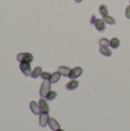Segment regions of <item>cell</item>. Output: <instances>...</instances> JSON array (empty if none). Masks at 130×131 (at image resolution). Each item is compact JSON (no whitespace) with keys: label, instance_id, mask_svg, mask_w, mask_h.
Instances as JSON below:
<instances>
[{"label":"cell","instance_id":"obj_1","mask_svg":"<svg viewBox=\"0 0 130 131\" xmlns=\"http://www.w3.org/2000/svg\"><path fill=\"white\" fill-rule=\"evenodd\" d=\"M51 83L49 81H43L40 89V96L42 98H45L48 94L51 91Z\"/></svg>","mask_w":130,"mask_h":131},{"label":"cell","instance_id":"obj_2","mask_svg":"<svg viewBox=\"0 0 130 131\" xmlns=\"http://www.w3.org/2000/svg\"><path fill=\"white\" fill-rule=\"evenodd\" d=\"M34 59L33 55L31 53H20L17 55V60L19 62H32Z\"/></svg>","mask_w":130,"mask_h":131},{"label":"cell","instance_id":"obj_3","mask_svg":"<svg viewBox=\"0 0 130 131\" xmlns=\"http://www.w3.org/2000/svg\"><path fill=\"white\" fill-rule=\"evenodd\" d=\"M82 73H83V68L81 67L77 66L70 70L68 78H70L71 80H74V79H77V78H79L82 74Z\"/></svg>","mask_w":130,"mask_h":131},{"label":"cell","instance_id":"obj_4","mask_svg":"<svg viewBox=\"0 0 130 131\" xmlns=\"http://www.w3.org/2000/svg\"><path fill=\"white\" fill-rule=\"evenodd\" d=\"M19 67H20L21 71L25 76H31V64L29 62H21Z\"/></svg>","mask_w":130,"mask_h":131},{"label":"cell","instance_id":"obj_5","mask_svg":"<svg viewBox=\"0 0 130 131\" xmlns=\"http://www.w3.org/2000/svg\"><path fill=\"white\" fill-rule=\"evenodd\" d=\"M50 120V117L48 114L41 113L39 116V124L42 127H45L48 124V121Z\"/></svg>","mask_w":130,"mask_h":131},{"label":"cell","instance_id":"obj_6","mask_svg":"<svg viewBox=\"0 0 130 131\" xmlns=\"http://www.w3.org/2000/svg\"><path fill=\"white\" fill-rule=\"evenodd\" d=\"M38 105L40 107V110H41V113L48 114V112H49V107H48V104L46 101V100H44V98H41L39 100Z\"/></svg>","mask_w":130,"mask_h":131},{"label":"cell","instance_id":"obj_7","mask_svg":"<svg viewBox=\"0 0 130 131\" xmlns=\"http://www.w3.org/2000/svg\"><path fill=\"white\" fill-rule=\"evenodd\" d=\"M94 25H95V28L96 29L100 31V32H103L106 30L107 28V26H106V23L104 22V21L103 19H100V18H97L94 23Z\"/></svg>","mask_w":130,"mask_h":131},{"label":"cell","instance_id":"obj_8","mask_svg":"<svg viewBox=\"0 0 130 131\" xmlns=\"http://www.w3.org/2000/svg\"><path fill=\"white\" fill-rule=\"evenodd\" d=\"M29 106H30L31 111H32V113L34 114H35V115H40L41 114V110H40V107L34 101H31Z\"/></svg>","mask_w":130,"mask_h":131},{"label":"cell","instance_id":"obj_9","mask_svg":"<svg viewBox=\"0 0 130 131\" xmlns=\"http://www.w3.org/2000/svg\"><path fill=\"white\" fill-rule=\"evenodd\" d=\"M78 86H79V82H78L76 79H74V80L70 81L66 84L65 88H66V89H67V91H74V90L77 89V88H78Z\"/></svg>","mask_w":130,"mask_h":131},{"label":"cell","instance_id":"obj_10","mask_svg":"<svg viewBox=\"0 0 130 131\" xmlns=\"http://www.w3.org/2000/svg\"><path fill=\"white\" fill-rule=\"evenodd\" d=\"M48 125H49L50 128L54 131L57 130H58V129L61 128V126H60L59 123L57 122V121H56L53 117L50 118V120L48 121Z\"/></svg>","mask_w":130,"mask_h":131},{"label":"cell","instance_id":"obj_11","mask_svg":"<svg viewBox=\"0 0 130 131\" xmlns=\"http://www.w3.org/2000/svg\"><path fill=\"white\" fill-rule=\"evenodd\" d=\"M58 71L60 72V74L64 77H68L69 76V74L70 72V68L69 67H67V66H60L58 68Z\"/></svg>","mask_w":130,"mask_h":131},{"label":"cell","instance_id":"obj_12","mask_svg":"<svg viewBox=\"0 0 130 131\" xmlns=\"http://www.w3.org/2000/svg\"><path fill=\"white\" fill-rule=\"evenodd\" d=\"M100 54L105 57H110L112 55V51H110V49L108 48V47H103V46H100V49H99Z\"/></svg>","mask_w":130,"mask_h":131},{"label":"cell","instance_id":"obj_13","mask_svg":"<svg viewBox=\"0 0 130 131\" xmlns=\"http://www.w3.org/2000/svg\"><path fill=\"white\" fill-rule=\"evenodd\" d=\"M61 77V74H60V72L59 71H55L53 74H51V79L49 80V81L51 84H55L60 80Z\"/></svg>","mask_w":130,"mask_h":131},{"label":"cell","instance_id":"obj_14","mask_svg":"<svg viewBox=\"0 0 130 131\" xmlns=\"http://www.w3.org/2000/svg\"><path fill=\"white\" fill-rule=\"evenodd\" d=\"M42 73V68L41 67H36L32 71L31 77L32 78H38L39 76H41V74Z\"/></svg>","mask_w":130,"mask_h":131},{"label":"cell","instance_id":"obj_15","mask_svg":"<svg viewBox=\"0 0 130 131\" xmlns=\"http://www.w3.org/2000/svg\"><path fill=\"white\" fill-rule=\"evenodd\" d=\"M105 23L108 24V25H115L116 24V20L113 17L110 16V15H105V16H103V18H102Z\"/></svg>","mask_w":130,"mask_h":131},{"label":"cell","instance_id":"obj_16","mask_svg":"<svg viewBox=\"0 0 130 131\" xmlns=\"http://www.w3.org/2000/svg\"><path fill=\"white\" fill-rule=\"evenodd\" d=\"M120 40L117 38H113L111 40H110V46L113 48V49H116L120 47Z\"/></svg>","mask_w":130,"mask_h":131},{"label":"cell","instance_id":"obj_17","mask_svg":"<svg viewBox=\"0 0 130 131\" xmlns=\"http://www.w3.org/2000/svg\"><path fill=\"white\" fill-rule=\"evenodd\" d=\"M99 12H100V15H103V16L107 15H108V12H109L107 6L106 5H104V4H102V5H100V7H99Z\"/></svg>","mask_w":130,"mask_h":131},{"label":"cell","instance_id":"obj_18","mask_svg":"<svg viewBox=\"0 0 130 131\" xmlns=\"http://www.w3.org/2000/svg\"><path fill=\"white\" fill-rule=\"evenodd\" d=\"M57 94L56 91H51L48 94V95L46 96L45 98H46L48 101H53V100H54V99L57 97Z\"/></svg>","mask_w":130,"mask_h":131},{"label":"cell","instance_id":"obj_19","mask_svg":"<svg viewBox=\"0 0 130 131\" xmlns=\"http://www.w3.org/2000/svg\"><path fill=\"white\" fill-rule=\"evenodd\" d=\"M110 41L107 38H102L100 41H99V45L100 46H103V47H108L110 46Z\"/></svg>","mask_w":130,"mask_h":131},{"label":"cell","instance_id":"obj_20","mask_svg":"<svg viewBox=\"0 0 130 131\" xmlns=\"http://www.w3.org/2000/svg\"><path fill=\"white\" fill-rule=\"evenodd\" d=\"M51 74L47 71H44L41 74V78L44 81H49L51 79Z\"/></svg>","mask_w":130,"mask_h":131},{"label":"cell","instance_id":"obj_21","mask_svg":"<svg viewBox=\"0 0 130 131\" xmlns=\"http://www.w3.org/2000/svg\"><path fill=\"white\" fill-rule=\"evenodd\" d=\"M126 17L128 19H130V5H128L126 9Z\"/></svg>","mask_w":130,"mask_h":131},{"label":"cell","instance_id":"obj_22","mask_svg":"<svg viewBox=\"0 0 130 131\" xmlns=\"http://www.w3.org/2000/svg\"><path fill=\"white\" fill-rule=\"evenodd\" d=\"M97 19V18H96L95 15H92V16H91V18H90V24H94Z\"/></svg>","mask_w":130,"mask_h":131},{"label":"cell","instance_id":"obj_23","mask_svg":"<svg viewBox=\"0 0 130 131\" xmlns=\"http://www.w3.org/2000/svg\"><path fill=\"white\" fill-rule=\"evenodd\" d=\"M75 2H76L77 3H80V2H82V0H75Z\"/></svg>","mask_w":130,"mask_h":131},{"label":"cell","instance_id":"obj_24","mask_svg":"<svg viewBox=\"0 0 130 131\" xmlns=\"http://www.w3.org/2000/svg\"><path fill=\"white\" fill-rule=\"evenodd\" d=\"M55 131H64V130H62V129H61V128H60V129H58V130H55Z\"/></svg>","mask_w":130,"mask_h":131},{"label":"cell","instance_id":"obj_25","mask_svg":"<svg viewBox=\"0 0 130 131\" xmlns=\"http://www.w3.org/2000/svg\"><path fill=\"white\" fill-rule=\"evenodd\" d=\"M129 3H130V0H129Z\"/></svg>","mask_w":130,"mask_h":131}]
</instances>
